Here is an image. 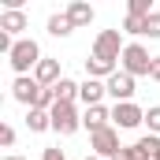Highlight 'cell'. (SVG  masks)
<instances>
[{
    "instance_id": "cell-1",
    "label": "cell",
    "mask_w": 160,
    "mask_h": 160,
    "mask_svg": "<svg viewBox=\"0 0 160 160\" xmlns=\"http://www.w3.org/2000/svg\"><path fill=\"white\" fill-rule=\"evenodd\" d=\"M41 60H45V56H41V45H38L34 38H19V41H15V48H11V56H8V63L15 67V75H19V78H22V75H30Z\"/></svg>"
},
{
    "instance_id": "cell-2",
    "label": "cell",
    "mask_w": 160,
    "mask_h": 160,
    "mask_svg": "<svg viewBox=\"0 0 160 160\" xmlns=\"http://www.w3.org/2000/svg\"><path fill=\"white\" fill-rule=\"evenodd\" d=\"M119 71H127L130 78H149V71H153V56H149V48H145L142 41H130V45L123 48Z\"/></svg>"
},
{
    "instance_id": "cell-3",
    "label": "cell",
    "mask_w": 160,
    "mask_h": 160,
    "mask_svg": "<svg viewBox=\"0 0 160 160\" xmlns=\"http://www.w3.org/2000/svg\"><path fill=\"white\" fill-rule=\"evenodd\" d=\"M123 30H101L97 34V41H93V56L97 60H108V63H116V60H123Z\"/></svg>"
},
{
    "instance_id": "cell-4",
    "label": "cell",
    "mask_w": 160,
    "mask_h": 160,
    "mask_svg": "<svg viewBox=\"0 0 160 160\" xmlns=\"http://www.w3.org/2000/svg\"><path fill=\"white\" fill-rule=\"evenodd\" d=\"M48 116H52V130H56V134H63V138H67V134H75V130L82 127L78 108H75V104H63V101H56Z\"/></svg>"
},
{
    "instance_id": "cell-5",
    "label": "cell",
    "mask_w": 160,
    "mask_h": 160,
    "mask_svg": "<svg viewBox=\"0 0 160 160\" xmlns=\"http://www.w3.org/2000/svg\"><path fill=\"white\" fill-rule=\"evenodd\" d=\"M89 149L97 153L101 160H116V153H119V130L116 127H104V130H97V134H89Z\"/></svg>"
},
{
    "instance_id": "cell-6",
    "label": "cell",
    "mask_w": 160,
    "mask_h": 160,
    "mask_svg": "<svg viewBox=\"0 0 160 160\" xmlns=\"http://www.w3.org/2000/svg\"><path fill=\"white\" fill-rule=\"evenodd\" d=\"M41 93H45V86H41L34 75H22V78H15V82H11V97H15L19 104H26V108H38Z\"/></svg>"
},
{
    "instance_id": "cell-7",
    "label": "cell",
    "mask_w": 160,
    "mask_h": 160,
    "mask_svg": "<svg viewBox=\"0 0 160 160\" xmlns=\"http://www.w3.org/2000/svg\"><path fill=\"white\" fill-rule=\"evenodd\" d=\"M112 123H116L119 130H134V127L145 123V108H138L134 101H127V104H112Z\"/></svg>"
},
{
    "instance_id": "cell-8",
    "label": "cell",
    "mask_w": 160,
    "mask_h": 160,
    "mask_svg": "<svg viewBox=\"0 0 160 160\" xmlns=\"http://www.w3.org/2000/svg\"><path fill=\"white\" fill-rule=\"evenodd\" d=\"M104 86H108V97H112L116 104H127V101L134 97V78H130L127 71H116V75L104 82Z\"/></svg>"
},
{
    "instance_id": "cell-9",
    "label": "cell",
    "mask_w": 160,
    "mask_h": 160,
    "mask_svg": "<svg viewBox=\"0 0 160 160\" xmlns=\"http://www.w3.org/2000/svg\"><path fill=\"white\" fill-rule=\"evenodd\" d=\"M104 97H108V86H104V82H97V78H86V82L78 86V101L86 104V108H93V104H101Z\"/></svg>"
},
{
    "instance_id": "cell-10",
    "label": "cell",
    "mask_w": 160,
    "mask_h": 160,
    "mask_svg": "<svg viewBox=\"0 0 160 160\" xmlns=\"http://www.w3.org/2000/svg\"><path fill=\"white\" fill-rule=\"evenodd\" d=\"M112 108H104V104H93V108H86L82 112V127H89V134H97V130H104V127H112Z\"/></svg>"
},
{
    "instance_id": "cell-11",
    "label": "cell",
    "mask_w": 160,
    "mask_h": 160,
    "mask_svg": "<svg viewBox=\"0 0 160 160\" xmlns=\"http://www.w3.org/2000/svg\"><path fill=\"white\" fill-rule=\"evenodd\" d=\"M34 78H38L41 86H45V89H52L56 82L63 78V75H60V60H52V56H45V60H41L38 67H34Z\"/></svg>"
},
{
    "instance_id": "cell-12",
    "label": "cell",
    "mask_w": 160,
    "mask_h": 160,
    "mask_svg": "<svg viewBox=\"0 0 160 160\" xmlns=\"http://www.w3.org/2000/svg\"><path fill=\"white\" fill-rule=\"evenodd\" d=\"M26 26H30L26 11H0V30H4V34H11V38H15V34H22ZM15 41H19V38H15Z\"/></svg>"
},
{
    "instance_id": "cell-13",
    "label": "cell",
    "mask_w": 160,
    "mask_h": 160,
    "mask_svg": "<svg viewBox=\"0 0 160 160\" xmlns=\"http://www.w3.org/2000/svg\"><path fill=\"white\" fill-rule=\"evenodd\" d=\"M67 19L75 22V30H78V26H89V22H93V8H89L86 0H71V4H67Z\"/></svg>"
},
{
    "instance_id": "cell-14",
    "label": "cell",
    "mask_w": 160,
    "mask_h": 160,
    "mask_svg": "<svg viewBox=\"0 0 160 160\" xmlns=\"http://www.w3.org/2000/svg\"><path fill=\"white\" fill-rule=\"evenodd\" d=\"M116 71H119V67H116V63H108V60H97V56H89V60H86V75H89V78H112V75H116Z\"/></svg>"
},
{
    "instance_id": "cell-15",
    "label": "cell",
    "mask_w": 160,
    "mask_h": 160,
    "mask_svg": "<svg viewBox=\"0 0 160 160\" xmlns=\"http://www.w3.org/2000/svg\"><path fill=\"white\" fill-rule=\"evenodd\" d=\"M78 86H82V82H75V78H67V75H63V78L52 86V93H56V101H63V104H75V101H78Z\"/></svg>"
},
{
    "instance_id": "cell-16",
    "label": "cell",
    "mask_w": 160,
    "mask_h": 160,
    "mask_svg": "<svg viewBox=\"0 0 160 160\" xmlns=\"http://www.w3.org/2000/svg\"><path fill=\"white\" fill-rule=\"evenodd\" d=\"M71 30H75V22L67 19V11H60V15H48V34H52V38H67Z\"/></svg>"
},
{
    "instance_id": "cell-17",
    "label": "cell",
    "mask_w": 160,
    "mask_h": 160,
    "mask_svg": "<svg viewBox=\"0 0 160 160\" xmlns=\"http://www.w3.org/2000/svg\"><path fill=\"white\" fill-rule=\"evenodd\" d=\"M26 127H30L34 134L52 130V116H48V112H41V108H30V112H26Z\"/></svg>"
},
{
    "instance_id": "cell-18",
    "label": "cell",
    "mask_w": 160,
    "mask_h": 160,
    "mask_svg": "<svg viewBox=\"0 0 160 160\" xmlns=\"http://www.w3.org/2000/svg\"><path fill=\"white\" fill-rule=\"evenodd\" d=\"M123 34H130V38H145V19L127 15V19H123Z\"/></svg>"
},
{
    "instance_id": "cell-19",
    "label": "cell",
    "mask_w": 160,
    "mask_h": 160,
    "mask_svg": "<svg viewBox=\"0 0 160 160\" xmlns=\"http://www.w3.org/2000/svg\"><path fill=\"white\" fill-rule=\"evenodd\" d=\"M116 160H149V153H145V149L134 142V145H123L119 153H116Z\"/></svg>"
},
{
    "instance_id": "cell-20",
    "label": "cell",
    "mask_w": 160,
    "mask_h": 160,
    "mask_svg": "<svg viewBox=\"0 0 160 160\" xmlns=\"http://www.w3.org/2000/svg\"><path fill=\"white\" fill-rule=\"evenodd\" d=\"M138 145L149 153V160H160V138H157V134H145V138H138Z\"/></svg>"
},
{
    "instance_id": "cell-21",
    "label": "cell",
    "mask_w": 160,
    "mask_h": 160,
    "mask_svg": "<svg viewBox=\"0 0 160 160\" xmlns=\"http://www.w3.org/2000/svg\"><path fill=\"white\" fill-rule=\"evenodd\" d=\"M127 15H138V19H149L153 15V4L149 0H130V11Z\"/></svg>"
},
{
    "instance_id": "cell-22",
    "label": "cell",
    "mask_w": 160,
    "mask_h": 160,
    "mask_svg": "<svg viewBox=\"0 0 160 160\" xmlns=\"http://www.w3.org/2000/svg\"><path fill=\"white\" fill-rule=\"evenodd\" d=\"M145 123H149V134H157V138H160V104H153V108L145 112Z\"/></svg>"
},
{
    "instance_id": "cell-23",
    "label": "cell",
    "mask_w": 160,
    "mask_h": 160,
    "mask_svg": "<svg viewBox=\"0 0 160 160\" xmlns=\"http://www.w3.org/2000/svg\"><path fill=\"white\" fill-rule=\"evenodd\" d=\"M145 38H160V11H153L145 19Z\"/></svg>"
},
{
    "instance_id": "cell-24",
    "label": "cell",
    "mask_w": 160,
    "mask_h": 160,
    "mask_svg": "<svg viewBox=\"0 0 160 160\" xmlns=\"http://www.w3.org/2000/svg\"><path fill=\"white\" fill-rule=\"evenodd\" d=\"M0 145H4V149H11V145H15V130H11L8 123L0 127Z\"/></svg>"
},
{
    "instance_id": "cell-25",
    "label": "cell",
    "mask_w": 160,
    "mask_h": 160,
    "mask_svg": "<svg viewBox=\"0 0 160 160\" xmlns=\"http://www.w3.org/2000/svg\"><path fill=\"white\" fill-rule=\"evenodd\" d=\"M41 160H67V157H63L60 149H45V153H41Z\"/></svg>"
},
{
    "instance_id": "cell-26",
    "label": "cell",
    "mask_w": 160,
    "mask_h": 160,
    "mask_svg": "<svg viewBox=\"0 0 160 160\" xmlns=\"http://www.w3.org/2000/svg\"><path fill=\"white\" fill-rule=\"evenodd\" d=\"M149 78L160 82V56H153V71H149Z\"/></svg>"
},
{
    "instance_id": "cell-27",
    "label": "cell",
    "mask_w": 160,
    "mask_h": 160,
    "mask_svg": "<svg viewBox=\"0 0 160 160\" xmlns=\"http://www.w3.org/2000/svg\"><path fill=\"white\" fill-rule=\"evenodd\" d=\"M86 160H101V157H97V153H89V157H86Z\"/></svg>"
},
{
    "instance_id": "cell-28",
    "label": "cell",
    "mask_w": 160,
    "mask_h": 160,
    "mask_svg": "<svg viewBox=\"0 0 160 160\" xmlns=\"http://www.w3.org/2000/svg\"><path fill=\"white\" fill-rule=\"evenodd\" d=\"M4 160H22V157H4Z\"/></svg>"
}]
</instances>
